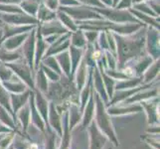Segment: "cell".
Masks as SVG:
<instances>
[{"label":"cell","mask_w":160,"mask_h":149,"mask_svg":"<svg viewBox=\"0 0 160 149\" xmlns=\"http://www.w3.org/2000/svg\"><path fill=\"white\" fill-rule=\"evenodd\" d=\"M15 135L16 134H15L14 130L8 132V133L3 134L1 139H0V149H7L11 144H12Z\"/></svg>","instance_id":"obj_10"},{"label":"cell","mask_w":160,"mask_h":149,"mask_svg":"<svg viewBox=\"0 0 160 149\" xmlns=\"http://www.w3.org/2000/svg\"><path fill=\"white\" fill-rule=\"evenodd\" d=\"M81 117H80V113L78 112V110H72L71 112V115H70V120H68V124H69V129L70 131H72L75 126H77L81 121Z\"/></svg>","instance_id":"obj_11"},{"label":"cell","mask_w":160,"mask_h":149,"mask_svg":"<svg viewBox=\"0 0 160 149\" xmlns=\"http://www.w3.org/2000/svg\"><path fill=\"white\" fill-rule=\"evenodd\" d=\"M146 132H148V133H150L151 135H158L159 134V126H151V127H149Z\"/></svg>","instance_id":"obj_14"},{"label":"cell","mask_w":160,"mask_h":149,"mask_svg":"<svg viewBox=\"0 0 160 149\" xmlns=\"http://www.w3.org/2000/svg\"><path fill=\"white\" fill-rule=\"evenodd\" d=\"M92 118H93V103L92 101H91L89 106L87 107L85 110L84 117L82 118V128H87L92 123Z\"/></svg>","instance_id":"obj_6"},{"label":"cell","mask_w":160,"mask_h":149,"mask_svg":"<svg viewBox=\"0 0 160 149\" xmlns=\"http://www.w3.org/2000/svg\"><path fill=\"white\" fill-rule=\"evenodd\" d=\"M95 123L98 126V128L107 136L108 140L112 142L114 146L119 145V141L118 139V136H117V133H115V130L113 128V125L112 123V121H110V117L106 112V110L103 109V107L102 106V102H100L98 103V109H97Z\"/></svg>","instance_id":"obj_1"},{"label":"cell","mask_w":160,"mask_h":149,"mask_svg":"<svg viewBox=\"0 0 160 149\" xmlns=\"http://www.w3.org/2000/svg\"><path fill=\"white\" fill-rule=\"evenodd\" d=\"M7 149H15V148L13 147V145H12V144H11V145H10V146H9V147H8Z\"/></svg>","instance_id":"obj_16"},{"label":"cell","mask_w":160,"mask_h":149,"mask_svg":"<svg viewBox=\"0 0 160 149\" xmlns=\"http://www.w3.org/2000/svg\"><path fill=\"white\" fill-rule=\"evenodd\" d=\"M10 131H12V129H10V128H8L7 126H5L4 124H2V123H0V135H3V134H5V133H8V132H10Z\"/></svg>","instance_id":"obj_15"},{"label":"cell","mask_w":160,"mask_h":149,"mask_svg":"<svg viewBox=\"0 0 160 149\" xmlns=\"http://www.w3.org/2000/svg\"><path fill=\"white\" fill-rule=\"evenodd\" d=\"M18 119L20 120V122L23 126V130L26 131L29 127V124L31 122V118H30V112L28 108H22L20 109V112L17 113Z\"/></svg>","instance_id":"obj_7"},{"label":"cell","mask_w":160,"mask_h":149,"mask_svg":"<svg viewBox=\"0 0 160 149\" xmlns=\"http://www.w3.org/2000/svg\"><path fill=\"white\" fill-rule=\"evenodd\" d=\"M141 138H143V140L153 149H159V138H157V137H153V135L149 134L147 136H143Z\"/></svg>","instance_id":"obj_12"},{"label":"cell","mask_w":160,"mask_h":149,"mask_svg":"<svg viewBox=\"0 0 160 149\" xmlns=\"http://www.w3.org/2000/svg\"><path fill=\"white\" fill-rule=\"evenodd\" d=\"M30 118H31L32 123L34 124L38 129L41 130L42 132L46 131L45 121H44V119L42 118V117L39 114V112H37V109L34 107H32V110L30 112Z\"/></svg>","instance_id":"obj_4"},{"label":"cell","mask_w":160,"mask_h":149,"mask_svg":"<svg viewBox=\"0 0 160 149\" xmlns=\"http://www.w3.org/2000/svg\"><path fill=\"white\" fill-rule=\"evenodd\" d=\"M141 107H126V108H112L108 110L109 114L112 115H122V114H128V113H132V112H140Z\"/></svg>","instance_id":"obj_9"},{"label":"cell","mask_w":160,"mask_h":149,"mask_svg":"<svg viewBox=\"0 0 160 149\" xmlns=\"http://www.w3.org/2000/svg\"><path fill=\"white\" fill-rule=\"evenodd\" d=\"M47 121L49 122V125H50L49 127L56 132L60 137H62V134H63L62 119H61V117L58 114L57 110L53 107L50 108V112H48V120Z\"/></svg>","instance_id":"obj_3"},{"label":"cell","mask_w":160,"mask_h":149,"mask_svg":"<svg viewBox=\"0 0 160 149\" xmlns=\"http://www.w3.org/2000/svg\"><path fill=\"white\" fill-rule=\"evenodd\" d=\"M108 149H110V148H108Z\"/></svg>","instance_id":"obj_17"},{"label":"cell","mask_w":160,"mask_h":149,"mask_svg":"<svg viewBox=\"0 0 160 149\" xmlns=\"http://www.w3.org/2000/svg\"><path fill=\"white\" fill-rule=\"evenodd\" d=\"M12 145L15 149H27L29 146V144L27 143L25 140L23 139H13V142H12Z\"/></svg>","instance_id":"obj_13"},{"label":"cell","mask_w":160,"mask_h":149,"mask_svg":"<svg viewBox=\"0 0 160 149\" xmlns=\"http://www.w3.org/2000/svg\"><path fill=\"white\" fill-rule=\"evenodd\" d=\"M59 135L52 130L50 127H48V135L46 136V141H45V149H58L57 146L60 145L58 144L57 137ZM60 137V136H59ZM59 147V146H58Z\"/></svg>","instance_id":"obj_5"},{"label":"cell","mask_w":160,"mask_h":149,"mask_svg":"<svg viewBox=\"0 0 160 149\" xmlns=\"http://www.w3.org/2000/svg\"><path fill=\"white\" fill-rule=\"evenodd\" d=\"M0 122L2 124H4L5 126H7L8 128L14 130L15 127V122L12 119V117L7 113V112L4 108L0 107Z\"/></svg>","instance_id":"obj_8"},{"label":"cell","mask_w":160,"mask_h":149,"mask_svg":"<svg viewBox=\"0 0 160 149\" xmlns=\"http://www.w3.org/2000/svg\"><path fill=\"white\" fill-rule=\"evenodd\" d=\"M90 134V149H103L108 141L107 136L98 128L95 121L88 126Z\"/></svg>","instance_id":"obj_2"}]
</instances>
